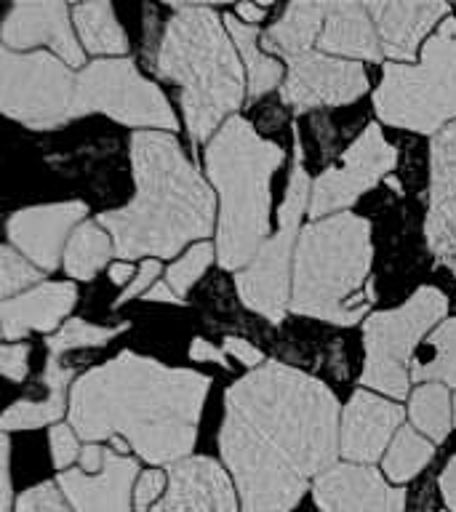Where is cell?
Returning a JSON list of instances; mask_svg holds the SVG:
<instances>
[{"label": "cell", "instance_id": "20", "mask_svg": "<svg viewBox=\"0 0 456 512\" xmlns=\"http://www.w3.org/2000/svg\"><path fill=\"white\" fill-rule=\"evenodd\" d=\"M139 462L131 456L107 451L104 467L96 475L83 470L59 472V488L75 512H134V486Z\"/></svg>", "mask_w": 456, "mask_h": 512}, {"label": "cell", "instance_id": "35", "mask_svg": "<svg viewBox=\"0 0 456 512\" xmlns=\"http://www.w3.org/2000/svg\"><path fill=\"white\" fill-rule=\"evenodd\" d=\"M14 512H75L62 494L59 483H38L16 499Z\"/></svg>", "mask_w": 456, "mask_h": 512}, {"label": "cell", "instance_id": "49", "mask_svg": "<svg viewBox=\"0 0 456 512\" xmlns=\"http://www.w3.org/2000/svg\"><path fill=\"white\" fill-rule=\"evenodd\" d=\"M454 424H456V398H454Z\"/></svg>", "mask_w": 456, "mask_h": 512}, {"label": "cell", "instance_id": "33", "mask_svg": "<svg viewBox=\"0 0 456 512\" xmlns=\"http://www.w3.org/2000/svg\"><path fill=\"white\" fill-rule=\"evenodd\" d=\"M43 280V270H38L30 259H24L11 243L0 248V296L3 302L24 294L27 288H38Z\"/></svg>", "mask_w": 456, "mask_h": 512}, {"label": "cell", "instance_id": "15", "mask_svg": "<svg viewBox=\"0 0 456 512\" xmlns=\"http://www.w3.org/2000/svg\"><path fill=\"white\" fill-rule=\"evenodd\" d=\"M320 512H406V491L368 464H334L312 483Z\"/></svg>", "mask_w": 456, "mask_h": 512}, {"label": "cell", "instance_id": "46", "mask_svg": "<svg viewBox=\"0 0 456 512\" xmlns=\"http://www.w3.org/2000/svg\"><path fill=\"white\" fill-rule=\"evenodd\" d=\"M136 267L131 262H115L110 267V280L115 283V286H128L131 280L136 278Z\"/></svg>", "mask_w": 456, "mask_h": 512}, {"label": "cell", "instance_id": "9", "mask_svg": "<svg viewBox=\"0 0 456 512\" xmlns=\"http://www.w3.org/2000/svg\"><path fill=\"white\" fill-rule=\"evenodd\" d=\"M312 184L304 168V150L299 131L294 136V168L288 176V190L280 206V227L272 232L270 240L259 248V254L251 259L246 270L235 275V286H238L240 302L246 304L248 310L259 312L262 318L270 323H280L291 310V251L294 243H299V222H302L304 211L310 208Z\"/></svg>", "mask_w": 456, "mask_h": 512}, {"label": "cell", "instance_id": "21", "mask_svg": "<svg viewBox=\"0 0 456 512\" xmlns=\"http://www.w3.org/2000/svg\"><path fill=\"white\" fill-rule=\"evenodd\" d=\"M374 19L382 54L395 62L414 64L424 35L448 16V3H366Z\"/></svg>", "mask_w": 456, "mask_h": 512}, {"label": "cell", "instance_id": "27", "mask_svg": "<svg viewBox=\"0 0 456 512\" xmlns=\"http://www.w3.org/2000/svg\"><path fill=\"white\" fill-rule=\"evenodd\" d=\"M72 22L78 38L88 54H107V59H120L128 54V38L120 27L112 3H80L72 8Z\"/></svg>", "mask_w": 456, "mask_h": 512}, {"label": "cell", "instance_id": "26", "mask_svg": "<svg viewBox=\"0 0 456 512\" xmlns=\"http://www.w3.org/2000/svg\"><path fill=\"white\" fill-rule=\"evenodd\" d=\"M224 27L230 32L232 43L240 51L243 67L248 72V96L251 99H262L264 94H270L272 88L280 86L283 80V64L270 54H264L259 46V32L251 24L235 19V14L224 16Z\"/></svg>", "mask_w": 456, "mask_h": 512}, {"label": "cell", "instance_id": "16", "mask_svg": "<svg viewBox=\"0 0 456 512\" xmlns=\"http://www.w3.org/2000/svg\"><path fill=\"white\" fill-rule=\"evenodd\" d=\"M70 8L62 0L16 3L3 19V48L22 54L27 48L48 46L67 67L86 62V51L75 38Z\"/></svg>", "mask_w": 456, "mask_h": 512}, {"label": "cell", "instance_id": "6", "mask_svg": "<svg viewBox=\"0 0 456 512\" xmlns=\"http://www.w3.org/2000/svg\"><path fill=\"white\" fill-rule=\"evenodd\" d=\"M374 259L371 222L355 214H334L302 227L294 254L291 312L355 326L374 296L363 294Z\"/></svg>", "mask_w": 456, "mask_h": 512}, {"label": "cell", "instance_id": "47", "mask_svg": "<svg viewBox=\"0 0 456 512\" xmlns=\"http://www.w3.org/2000/svg\"><path fill=\"white\" fill-rule=\"evenodd\" d=\"M235 14L240 16V22L246 24H259L267 16V6H251V3H240V6H235Z\"/></svg>", "mask_w": 456, "mask_h": 512}, {"label": "cell", "instance_id": "22", "mask_svg": "<svg viewBox=\"0 0 456 512\" xmlns=\"http://www.w3.org/2000/svg\"><path fill=\"white\" fill-rule=\"evenodd\" d=\"M75 299H78V288L72 283H40L32 291L6 299L0 304L6 344L19 342L30 331L48 334V331L59 328L64 315L75 307Z\"/></svg>", "mask_w": 456, "mask_h": 512}, {"label": "cell", "instance_id": "4", "mask_svg": "<svg viewBox=\"0 0 456 512\" xmlns=\"http://www.w3.org/2000/svg\"><path fill=\"white\" fill-rule=\"evenodd\" d=\"M163 27L155 70L182 91V112L195 144L219 128L246 99L243 59L211 6H174Z\"/></svg>", "mask_w": 456, "mask_h": 512}, {"label": "cell", "instance_id": "28", "mask_svg": "<svg viewBox=\"0 0 456 512\" xmlns=\"http://www.w3.org/2000/svg\"><path fill=\"white\" fill-rule=\"evenodd\" d=\"M115 254L112 235L99 222H83L64 248V272L75 280H94Z\"/></svg>", "mask_w": 456, "mask_h": 512}, {"label": "cell", "instance_id": "17", "mask_svg": "<svg viewBox=\"0 0 456 512\" xmlns=\"http://www.w3.org/2000/svg\"><path fill=\"white\" fill-rule=\"evenodd\" d=\"M238 488L211 456H190L171 464L168 488L152 512H240Z\"/></svg>", "mask_w": 456, "mask_h": 512}, {"label": "cell", "instance_id": "7", "mask_svg": "<svg viewBox=\"0 0 456 512\" xmlns=\"http://www.w3.org/2000/svg\"><path fill=\"white\" fill-rule=\"evenodd\" d=\"M379 120L416 134L456 123V19L446 16L422 48L419 64H384L374 94Z\"/></svg>", "mask_w": 456, "mask_h": 512}, {"label": "cell", "instance_id": "11", "mask_svg": "<svg viewBox=\"0 0 456 512\" xmlns=\"http://www.w3.org/2000/svg\"><path fill=\"white\" fill-rule=\"evenodd\" d=\"M91 112H102L131 128H160L166 134H176L179 128L163 91L136 70L131 56L96 59L78 72L75 118Z\"/></svg>", "mask_w": 456, "mask_h": 512}, {"label": "cell", "instance_id": "38", "mask_svg": "<svg viewBox=\"0 0 456 512\" xmlns=\"http://www.w3.org/2000/svg\"><path fill=\"white\" fill-rule=\"evenodd\" d=\"M160 262L158 259H144L142 267H139V272H136V278L128 283L123 291H120V296L115 299V304L112 307H123L126 302H131V299H136V296H144L147 291H150L155 283H158V275H160Z\"/></svg>", "mask_w": 456, "mask_h": 512}, {"label": "cell", "instance_id": "13", "mask_svg": "<svg viewBox=\"0 0 456 512\" xmlns=\"http://www.w3.org/2000/svg\"><path fill=\"white\" fill-rule=\"evenodd\" d=\"M366 91L368 72L363 64L310 51L288 62V78L280 86V99L296 112H307L358 102Z\"/></svg>", "mask_w": 456, "mask_h": 512}, {"label": "cell", "instance_id": "5", "mask_svg": "<svg viewBox=\"0 0 456 512\" xmlns=\"http://www.w3.org/2000/svg\"><path fill=\"white\" fill-rule=\"evenodd\" d=\"M286 163L280 144L262 139L243 118H230L206 147L208 179L219 190L216 259L224 270H246L270 240V182Z\"/></svg>", "mask_w": 456, "mask_h": 512}, {"label": "cell", "instance_id": "44", "mask_svg": "<svg viewBox=\"0 0 456 512\" xmlns=\"http://www.w3.org/2000/svg\"><path fill=\"white\" fill-rule=\"evenodd\" d=\"M190 358L192 360H214V363H219L222 368H230V363H227V355H224L222 350H216L214 344L206 342V339H195V342L190 344Z\"/></svg>", "mask_w": 456, "mask_h": 512}, {"label": "cell", "instance_id": "43", "mask_svg": "<svg viewBox=\"0 0 456 512\" xmlns=\"http://www.w3.org/2000/svg\"><path fill=\"white\" fill-rule=\"evenodd\" d=\"M104 454H107V451H104L102 446H96V443H86V446L80 448V470L88 472V475L102 472Z\"/></svg>", "mask_w": 456, "mask_h": 512}, {"label": "cell", "instance_id": "42", "mask_svg": "<svg viewBox=\"0 0 456 512\" xmlns=\"http://www.w3.org/2000/svg\"><path fill=\"white\" fill-rule=\"evenodd\" d=\"M14 486H11V440L3 435V512H14Z\"/></svg>", "mask_w": 456, "mask_h": 512}, {"label": "cell", "instance_id": "3", "mask_svg": "<svg viewBox=\"0 0 456 512\" xmlns=\"http://www.w3.org/2000/svg\"><path fill=\"white\" fill-rule=\"evenodd\" d=\"M136 192L131 203L104 211L96 222L112 235L115 256H176L192 240L214 232V192L176 134L136 131L131 136Z\"/></svg>", "mask_w": 456, "mask_h": 512}, {"label": "cell", "instance_id": "23", "mask_svg": "<svg viewBox=\"0 0 456 512\" xmlns=\"http://www.w3.org/2000/svg\"><path fill=\"white\" fill-rule=\"evenodd\" d=\"M318 48L328 56H339V59L347 56L350 62H379L384 56L366 3H352V0L328 3Z\"/></svg>", "mask_w": 456, "mask_h": 512}, {"label": "cell", "instance_id": "41", "mask_svg": "<svg viewBox=\"0 0 456 512\" xmlns=\"http://www.w3.org/2000/svg\"><path fill=\"white\" fill-rule=\"evenodd\" d=\"M440 496H443V502H446V507L451 512H456V456H451L446 462V467H443V472H440Z\"/></svg>", "mask_w": 456, "mask_h": 512}, {"label": "cell", "instance_id": "2", "mask_svg": "<svg viewBox=\"0 0 456 512\" xmlns=\"http://www.w3.org/2000/svg\"><path fill=\"white\" fill-rule=\"evenodd\" d=\"M211 379L120 352L80 376L70 392V427L83 443L126 440L144 462L190 459Z\"/></svg>", "mask_w": 456, "mask_h": 512}, {"label": "cell", "instance_id": "32", "mask_svg": "<svg viewBox=\"0 0 456 512\" xmlns=\"http://www.w3.org/2000/svg\"><path fill=\"white\" fill-rule=\"evenodd\" d=\"M128 328V323L123 326H94V323H86V320L72 318L67 320L59 331H56L51 339H48V350L54 358H62L64 352L83 350V347H102L110 339H115L118 334H123Z\"/></svg>", "mask_w": 456, "mask_h": 512}, {"label": "cell", "instance_id": "37", "mask_svg": "<svg viewBox=\"0 0 456 512\" xmlns=\"http://www.w3.org/2000/svg\"><path fill=\"white\" fill-rule=\"evenodd\" d=\"M51 456H54V467L59 472H67L70 464L80 459L78 432L72 430L70 424H54L51 427Z\"/></svg>", "mask_w": 456, "mask_h": 512}, {"label": "cell", "instance_id": "8", "mask_svg": "<svg viewBox=\"0 0 456 512\" xmlns=\"http://www.w3.org/2000/svg\"><path fill=\"white\" fill-rule=\"evenodd\" d=\"M448 312L446 294L435 286H422L395 310L368 315L363 323L366 363L360 384L400 400L411 387V358L416 344Z\"/></svg>", "mask_w": 456, "mask_h": 512}, {"label": "cell", "instance_id": "12", "mask_svg": "<svg viewBox=\"0 0 456 512\" xmlns=\"http://www.w3.org/2000/svg\"><path fill=\"white\" fill-rule=\"evenodd\" d=\"M398 163V150L384 139L382 128L371 123L363 134L347 147L339 168H328L312 182L310 208L307 214L312 222L334 216L336 211H347L355 206L368 190H374L384 176Z\"/></svg>", "mask_w": 456, "mask_h": 512}, {"label": "cell", "instance_id": "34", "mask_svg": "<svg viewBox=\"0 0 456 512\" xmlns=\"http://www.w3.org/2000/svg\"><path fill=\"white\" fill-rule=\"evenodd\" d=\"M214 246L208 243V240H203V243H195V246L187 251L184 256H179L171 267L166 270V283L171 288H174L176 294L184 296L187 291H190L195 283H198L200 278H203V272L211 267V262H214Z\"/></svg>", "mask_w": 456, "mask_h": 512}, {"label": "cell", "instance_id": "25", "mask_svg": "<svg viewBox=\"0 0 456 512\" xmlns=\"http://www.w3.org/2000/svg\"><path fill=\"white\" fill-rule=\"evenodd\" d=\"M75 371L59 366V358L48 355V368L43 382L48 387V395L43 400H16L3 416V430H38L43 424H54L64 414L67 403V387H70Z\"/></svg>", "mask_w": 456, "mask_h": 512}, {"label": "cell", "instance_id": "19", "mask_svg": "<svg viewBox=\"0 0 456 512\" xmlns=\"http://www.w3.org/2000/svg\"><path fill=\"white\" fill-rule=\"evenodd\" d=\"M403 406L384 400L368 390L352 392L342 411V456L352 464H371L390 448L392 438L403 427Z\"/></svg>", "mask_w": 456, "mask_h": 512}, {"label": "cell", "instance_id": "18", "mask_svg": "<svg viewBox=\"0 0 456 512\" xmlns=\"http://www.w3.org/2000/svg\"><path fill=\"white\" fill-rule=\"evenodd\" d=\"M427 246L440 262L456 256V123L435 134L430 147V208L424 222Z\"/></svg>", "mask_w": 456, "mask_h": 512}, {"label": "cell", "instance_id": "14", "mask_svg": "<svg viewBox=\"0 0 456 512\" xmlns=\"http://www.w3.org/2000/svg\"><path fill=\"white\" fill-rule=\"evenodd\" d=\"M86 214L88 206L83 200L22 208L8 219V240L38 270L51 272L64 259V248Z\"/></svg>", "mask_w": 456, "mask_h": 512}, {"label": "cell", "instance_id": "39", "mask_svg": "<svg viewBox=\"0 0 456 512\" xmlns=\"http://www.w3.org/2000/svg\"><path fill=\"white\" fill-rule=\"evenodd\" d=\"M27 360H30V344H3V350H0V366H3L6 379H11V382H24L27 371H30Z\"/></svg>", "mask_w": 456, "mask_h": 512}, {"label": "cell", "instance_id": "40", "mask_svg": "<svg viewBox=\"0 0 456 512\" xmlns=\"http://www.w3.org/2000/svg\"><path fill=\"white\" fill-rule=\"evenodd\" d=\"M224 352L232 355L238 363H243V366L251 368V371L264 366L262 350H256L254 344L246 342V339H238V336H227V339H224Z\"/></svg>", "mask_w": 456, "mask_h": 512}, {"label": "cell", "instance_id": "29", "mask_svg": "<svg viewBox=\"0 0 456 512\" xmlns=\"http://www.w3.org/2000/svg\"><path fill=\"white\" fill-rule=\"evenodd\" d=\"M451 408H454V400L448 395L446 384H422L419 390L411 392V400H408L411 427H416L432 443H443L451 430Z\"/></svg>", "mask_w": 456, "mask_h": 512}, {"label": "cell", "instance_id": "45", "mask_svg": "<svg viewBox=\"0 0 456 512\" xmlns=\"http://www.w3.org/2000/svg\"><path fill=\"white\" fill-rule=\"evenodd\" d=\"M142 299H147V302H174V304H184V299L179 294H176L174 288L168 286L166 280H158L155 286L147 291V294L142 296Z\"/></svg>", "mask_w": 456, "mask_h": 512}, {"label": "cell", "instance_id": "31", "mask_svg": "<svg viewBox=\"0 0 456 512\" xmlns=\"http://www.w3.org/2000/svg\"><path fill=\"white\" fill-rule=\"evenodd\" d=\"M432 358L416 360L411 366V382H438L456 387V318H446L427 339Z\"/></svg>", "mask_w": 456, "mask_h": 512}, {"label": "cell", "instance_id": "1", "mask_svg": "<svg viewBox=\"0 0 456 512\" xmlns=\"http://www.w3.org/2000/svg\"><path fill=\"white\" fill-rule=\"evenodd\" d=\"M339 432V400L315 376L278 360L240 376L224 392L219 432L240 512L294 510L342 456Z\"/></svg>", "mask_w": 456, "mask_h": 512}, {"label": "cell", "instance_id": "10", "mask_svg": "<svg viewBox=\"0 0 456 512\" xmlns=\"http://www.w3.org/2000/svg\"><path fill=\"white\" fill-rule=\"evenodd\" d=\"M78 72L46 51H0V107L8 118L32 128L54 131L75 120Z\"/></svg>", "mask_w": 456, "mask_h": 512}, {"label": "cell", "instance_id": "30", "mask_svg": "<svg viewBox=\"0 0 456 512\" xmlns=\"http://www.w3.org/2000/svg\"><path fill=\"white\" fill-rule=\"evenodd\" d=\"M435 446L416 427H400L384 454L382 470L392 483H408L432 462Z\"/></svg>", "mask_w": 456, "mask_h": 512}, {"label": "cell", "instance_id": "36", "mask_svg": "<svg viewBox=\"0 0 456 512\" xmlns=\"http://www.w3.org/2000/svg\"><path fill=\"white\" fill-rule=\"evenodd\" d=\"M168 488V475L160 470H144L134 486V512H152Z\"/></svg>", "mask_w": 456, "mask_h": 512}, {"label": "cell", "instance_id": "48", "mask_svg": "<svg viewBox=\"0 0 456 512\" xmlns=\"http://www.w3.org/2000/svg\"><path fill=\"white\" fill-rule=\"evenodd\" d=\"M448 267H451V272H454V278H456V259L454 262H448Z\"/></svg>", "mask_w": 456, "mask_h": 512}, {"label": "cell", "instance_id": "24", "mask_svg": "<svg viewBox=\"0 0 456 512\" xmlns=\"http://www.w3.org/2000/svg\"><path fill=\"white\" fill-rule=\"evenodd\" d=\"M326 11L328 3H291L278 22L262 32L259 46L264 54H275L286 62L310 54L312 43L320 40V27L326 24Z\"/></svg>", "mask_w": 456, "mask_h": 512}]
</instances>
